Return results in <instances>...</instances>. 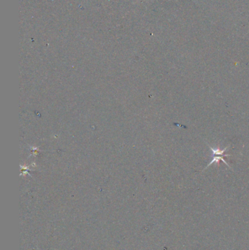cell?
Returning a JSON list of instances; mask_svg holds the SVG:
<instances>
[{
    "label": "cell",
    "mask_w": 249,
    "mask_h": 250,
    "mask_svg": "<svg viewBox=\"0 0 249 250\" xmlns=\"http://www.w3.org/2000/svg\"><path fill=\"white\" fill-rule=\"evenodd\" d=\"M210 148H211V151H212L213 155L228 156V155H227V154H224L225 151H226L227 150V148H225V149L221 150V149H220V148H212V147H210Z\"/></svg>",
    "instance_id": "obj_1"
},
{
    "label": "cell",
    "mask_w": 249,
    "mask_h": 250,
    "mask_svg": "<svg viewBox=\"0 0 249 250\" xmlns=\"http://www.w3.org/2000/svg\"><path fill=\"white\" fill-rule=\"evenodd\" d=\"M220 160H221V161H222V162H223V163H224L225 164H226V165H227V166H229V165H228V164H227V162H226V161H225V160H224V159H223V157H219V156H217V157H213V158L212 161H211V163H210L208 164V165H207V167H205V169H207V167H209V166H210V165H212V164H213V163H219V161H220Z\"/></svg>",
    "instance_id": "obj_2"
}]
</instances>
